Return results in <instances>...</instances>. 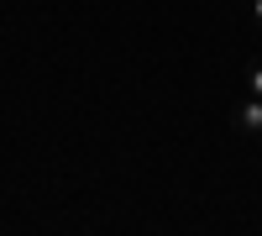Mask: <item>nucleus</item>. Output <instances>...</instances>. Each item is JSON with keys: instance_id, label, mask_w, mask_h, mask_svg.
<instances>
[{"instance_id": "f257e3e1", "label": "nucleus", "mask_w": 262, "mask_h": 236, "mask_svg": "<svg viewBox=\"0 0 262 236\" xmlns=\"http://www.w3.org/2000/svg\"><path fill=\"white\" fill-rule=\"evenodd\" d=\"M231 126H236V132H247V137H257V132H262V95H247L242 105H236V111H231Z\"/></svg>"}, {"instance_id": "7ed1b4c3", "label": "nucleus", "mask_w": 262, "mask_h": 236, "mask_svg": "<svg viewBox=\"0 0 262 236\" xmlns=\"http://www.w3.org/2000/svg\"><path fill=\"white\" fill-rule=\"evenodd\" d=\"M252 16H257V27H262V0H252Z\"/></svg>"}, {"instance_id": "f03ea898", "label": "nucleus", "mask_w": 262, "mask_h": 236, "mask_svg": "<svg viewBox=\"0 0 262 236\" xmlns=\"http://www.w3.org/2000/svg\"><path fill=\"white\" fill-rule=\"evenodd\" d=\"M247 95H262V58L247 63Z\"/></svg>"}]
</instances>
